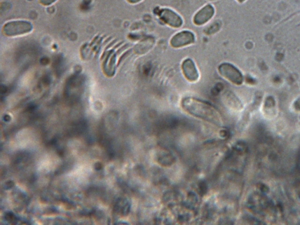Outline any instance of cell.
Returning <instances> with one entry per match:
<instances>
[{
  "label": "cell",
  "mask_w": 300,
  "mask_h": 225,
  "mask_svg": "<svg viewBox=\"0 0 300 225\" xmlns=\"http://www.w3.org/2000/svg\"><path fill=\"white\" fill-rule=\"evenodd\" d=\"M215 9L213 5L204 6L196 13L193 18V23L198 26H202L209 22L213 18Z\"/></svg>",
  "instance_id": "cell-7"
},
{
  "label": "cell",
  "mask_w": 300,
  "mask_h": 225,
  "mask_svg": "<svg viewBox=\"0 0 300 225\" xmlns=\"http://www.w3.org/2000/svg\"><path fill=\"white\" fill-rule=\"evenodd\" d=\"M157 15L164 24L173 28H179L184 24L182 17L173 9L163 8L157 10Z\"/></svg>",
  "instance_id": "cell-4"
},
{
  "label": "cell",
  "mask_w": 300,
  "mask_h": 225,
  "mask_svg": "<svg viewBox=\"0 0 300 225\" xmlns=\"http://www.w3.org/2000/svg\"><path fill=\"white\" fill-rule=\"evenodd\" d=\"M181 69L183 75L189 82L194 83L200 79V73L195 62L191 59L187 58L182 62Z\"/></svg>",
  "instance_id": "cell-8"
},
{
  "label": "cell",
  "mask_w": 300,
  "mask_h": 225,
  "mask_svg": "<svg viewBox=\"0 0 300 225\" xmlns=\"http://www.w3.org/2000/svg\"><path fill=\"white\" fill-rule=\"evenodd\" d=\"M126 1L130 3V4H135L141 2V1H143V0H126Z\"/></svg>",
  "instance_id": "cell-13"
},
{
  "label": "cell",
  "mask_w": 300,
  "mask_h": 225,
  "mask_svg": "<svg viewBox=\"0 0 300 225\" xmlns=\"http://www.w3.org/2000/svg\"><path fill=\"white\" fill-rule=\"evenodd\" d=\"M295 106L297 107V109L300 110V101H297Z\"/></svg>",
  "instance_id": "cell-14"
},
{
  "label": "cell",
  "mask_w": 300,
  "mask_h": 225,
  "mask_svg": "<svg viewBox=\"0 0 300 225\" xmlns=\"http://www.w3.org/2000/svg\"><path fill=\"white\" fill-rule=\"evenodd\" d=\"M57 0H40L41 4L45 6H48L55 2Z\"/></svg>",
  "instance_id": "cell-12"
},
{
  "label": "cell",
  "mask_w": 300,
  "mask_h": 225,
  "mask_svg": "<svg viewBox=\"0 0 300 225\" xmlns=\"http://www.w3.org/2000/svg\"><path fill=\"white\" fill-rule=\"evenodd\" d=\"M181 105L183 110L189 115L223 128L222 116L213 104L197 98L187 97L181 100Z\"/></svg>",
  "instance_id": "cell-1"
},
{
  "label": "cell",
  "mask_w": 300,
  "mask_h": 225,
  "mask_svg": "<svg viewBox=\"0 0 300 225\" xmlns=\"http://www.w3.org/2000/svg\"><path fill=\"white\" fill-rule=\"evenodd\" d=\"M218 72L223 78L233 84L241 85L244 82V77L241 72L231 63H222L218 66Z\"/></svg>",
  "instance_id": "cell-3"
},
{
  "label": "cell",
  "mask_w": 300,
  "mask_h": 225,
  "mask_svg": "<svg viewBox=\"0 0 300 225\" xmlns=\"http://www.w3.org/2000/svg\"><path fill=\"white\" fill-rule=\"evenodd\" d=\"M195 36L192 32L182 31L179 32L172 37L170 40V45L173 48L178 49L194 44Z\"/></svg>",
  "instance_id": "cell-5"
},
{
  "label": "cell",
  "mask_w": 300,
  "mask_h": 225,
  "mask_svg": "<svg viewBox=\"0 0 300 225\" xmlns=\"http://www.w3.org/2000/svg\"><path fill=\"white\" fill-rule=\"evenodd\" d=\"M239 2H244L246 0H238Z\"/></svg>",
  "instance_id": "cell-15"
},
{
  "label": "cell",
  "mask_w": 300,
  "mask_h": 225,
  "mask_svg": "<svg viewBox=\"0 0 300 225\" xmlns=\"http://www.w3.org/2000/svg\"><path fill=\"white\" fill-rule=\"evenodd\" d=\"M219 135L222 138H227L230 136V132L226 129H222L220 131Z\"/></svg>",
  "instance_id": "cell-11"
},
{
  "label": "cell",
  "mask_w": 300,
  "mask_h": 225,
  "mask_svg": "<svg viewBox=\"0 0 300 225\" xmlns=\"http://www.w3.org/2000/svg\"><path fill=\"white\" fill-rule=\"evenodd\" d=\"M208 185L205 180H202L198 184L199 193L202 195L207 194L208 189Z\"/></svg>",
  "instance_id": "cell-10"
},
{
  "label": "cell",
  "mask_w": 300,
  "mask_h": 225,
  "mask_svg": "<svg viewBox=\"0 0 300 225\" xmlns=\"http://www.w3.org/2000/svg\"><path fill=\"white\" fill-rule=\"evenodd\" d=\"M33 30V25L29 21H12L4 25L2 28V33L5 36L12 37L30 33Z\"/></svg>",
  "instance_id": "cell-2"
},
{
  "label": "cell",
  "mask_w": 300,
  "mask_h": 225,
  "mask_svg": "<svg viewBox=\"0 0 300 225\" xmlns=\"http://www.w3.org/2000/svg\"><path fill=\"white\" fill-rule=\"evenodd\" d=\"M116 208L119 214L123 216H126L130 212L131 205L127 199L121 198L117 203Z\"/></svg>",
  "instance_id": "cell-9"
},
{
  "label": "cell",
  "mask_w": 300,
  "mask_h": 225,
  "mask_svg": "<svg viewBox=\"0 0 300 225\" xmlns=\"http://www.w3.org/2000/svg\"><path fill=\"white\" fill-rule=\"evenodd\" d=\"M155 160L163 167H171L176 162V157L171 151L166 148H158L155 153Z\"/></svg>",
  "instance_id": "cell-6"
}]
</instances>
